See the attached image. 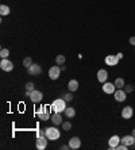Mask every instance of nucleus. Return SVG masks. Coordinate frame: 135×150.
I'll list each match as a JSON object with an SVG mask.
<instances>
[{
    "mask_svg": "<svg viewBox=\"0 0 135 150\" xmlns=\"http://www.w3.org/2000/svg\"><path fill=\"white\" fill-rule=\"evenodd\" d=\"M65 108H66V100L65 99H56L51 103V110L54 112H64Z\"/></svg>",
    "mask_w": 135,
    "mask_h": 150,
    "instance_id": "nucleus-1",
    "label": "nucleus"
},
{
    "mask_svg": "<svg viewBox=\"0 0 135 150\" xmlns=\"http://www.w3.org/2000/svg\"><path fill=\"white\" fill-rule=\"evenodd\" d=\"M46 138L50 141H56L61 137V131L57 127H46Z\"/></svg>",
    "mask_w": 135,
    "mask_h": 150,
    "instance_id": "nucleus-2",
    "label": "nucleus"
},
{
    "mask_svg": "<svg viewBox=\"0 0 135 150\" xmlns=\"http://www.w3.org/2000/svg\"><path fill=\"white\" fill-rule=\"evenodd\" d=\"M61 65H56V67H51L49 69V77L51 80H57L61 74Z\"/></svg>",
    "mask_w": 135,
    "mask_h": 150,
    "instance_id": "nucleus-3",
    "label": "nucleus"
},
{
    "mask_svg": "<svg viewBox=\"0 0 135 150\" xmlns=\"http://www.w3.org/2000/svg\"><path fill=\"white\" fill-rule=\"evenodd\" d=\"M29 98L32 103H39V101H42V99H43V93L41 91H38V89H34V91L30 92Z\"/></svg>",
    "mask_w": 135,
    "mask_h": 150,
    "instance_id": "nucleus-4",
    "label": "nucleus"
},
{
    "mask_svg": "<svg viewBox=\"0 0 135 150\" xmlns=\"http://www.w3.org/2000/svg\"><path fill=\"white\" fill-rule=\"evenodd\" d=\"M0 68H1V70H4V72H11V70L14 69V64L11 62L8 58H1V61H0Z\"/></svg>",
    "mask_w": 135,
    "mask_h": 150,
    "instance_id": "nucleus-5",
    "label": "nucleus"
},
{
    "mask_svg": "<svg viewBox=\"0 0 135 150\" xmlns=\"http://www.w3.org/2000/svg\"><path fill=\"white\" fill-rule=\"evenodd\" d=\"M35 146L38 150H45L47 147V138L46 137H37Z\"/></svg>",
    "mask_w": 135,
    "mask_h": 150,
    "instance_id": "nucleus-6",
    "label": "nucleus"
},
{
    "mask_svg": "<svg viewBox=\"0 0 135 150\" xmlns=\"http://www.w3.org/2000/svg\"><path fill=\"white\" fill-rule=\"evenodd\" d=\"M116 89L117 88L115 87L114 83H108V81H105V83L103 84V91H104V93H107V95H114Z\"/></svg>",
    "mask_w": 135,
    "mask_h": 150,
    "instance_id": "nucleus-7",
    "label": "nucleus"
},
{
    "mask_svg": "<svg viewBox=\"0 0 135 150\" xmlns=\"http://www.w3.org/2000/svg\"><path fill=\"white\" fill-rule=\"evenodd\" d=\"M120 143V137L119 135H112L108 139V149L110 150H116V146Z\"/></svg>",
    "mask_w": 135,
    "mask_h": 150,
    "instance_id": "nucleus-8",
    "label": "nucleus"
},
{
    "mask_svg": "<svg viewBox=\"0 0 135 150\" xmlns=\"http://www.w3.org/2000/svg\"><path fill=\"white\" fill-rule=\"evenodd\" d=\"M114 98L116 101H119V103H123V101L127 99V93L124 92V89L122 88V89H116L114 93Z\"/></svg>",
    "mask_w": 135,
    "mask_h": 150,
    "instance_id": "nucleus-9",
    "label": "nucleus"
},
{
    "mask_svg": "<svg viewBox=\"0 0 135 150\" xmlns=\"http://www.w3.org/2000/svg\"><path fill=\"white\" fill-rule=\"evenodd\" d=\"M27 73L31 74V76H38V74L42 73V68L38 64H32L30 68H27Z\"/></svg>",
    "mask_w": 135,
    "mask_h": 150,
    "instance_id": "nucleus-10",
    "label": "nucleus"
},
{
    "mask_svg": "<svg viewBox=\"0 0 135 150\" xmlns=\"http://www.w3.org/2000/svg\"><path fill=\"white\" fill-rule=\"evenodd\" d=\"M104 61H105V64L108 67H115V65L119 64V58H117V56H115V54H108Z\"/></svg>",
    "mask_w": 135,
    "mask_h": 150,
    "instance_id": "nucleus-11",
    "label": "nucleus"
},
{
    "mask_svg": "<svg viewBox=\"0 0 135 150\" xmlns=\"http://www.w3.org/2000/svg\"><path fill=\"white\" fill-rule=\"evenodd\" d=\"M69 146L73 150L80 149V147H81V141H80V138H78V137H72L70 139H69Z\"/></svg>",
    "mask_w": 135,
    "mask_h": 150,
    "instance_id": "nucleus-12",
    "label": "nucleus"
},
{
    "mask_svg": "<svg viewBox=\"0 0 135 150\" xmlns=\"http://www.w3.org/2000/svg\"><path fill=\"white\" fill-rule=\"evenodd\" d=\"M132 115H134V110L130 105H127V107H124V108L122 110V118L123 119H130Z\"/></svg>",
    "mask_w": 135,
    "mask_h": 150,
    "instance_id": "nucleus-13",
    "label": "nucleus"
},
{
    "mask_svg": "<svg viewBox=\"0 0 135 150\" xmlns=\"http://www.w3.org/2000/svg\"><path fill=\"white\" fill-rule=\"evenodd\" d=\"M107 79H108V72H107L105 69H100L99 72H97V81L99 83H105Z\"/></svg>",
    "mask_w": 135,
    "mask_h": 150,
    "instance_id": "nucleus-14",
    "label": "nucleus"
},
{
    "mask_svg": "<svg viewBox=\"0 0 135 150\" xmlns=\"http://www.w3.org/2000/svg\"><path fill=\"white\" fill-rule=\"evenodd\" d=\"M120 143L127 145V146L130 147L132 143H134V135H132V134H130V135H124L123 138H120Z\"/></svg>",
    "mask_w": 135,
    "mask_h": 150,
    "instance_id": "nucleus-15",
    "label": "nucleus"
},
{
    "mask_svg": "<svg viewBox=\"0 0 135 150\" xmlns=\"http://www.w3.org/2000/svg\"><path fill=\"white\" fill-rule=\"evenodd\" d=\"M51 123L54 126L62 125V116H61L60 112H54V115H51Z\"/></svg>",
    "mask_w": 135,
    "mask_h": 150,
    "instance_id": "nucleus-16",
    "label": "nucleus"
},
{
    "mask_svg": "<svg viewBox=\"0 0 135 150\" xmlns=\"http://www.w3.org/2000/svg\"><path fill=\"white\" fill-rule=\"evenodd\" d=\"M68 89L70 92H76L78 89V81L77 80H70L68 83Z\"/></svg>",
    "mask_w": 135,
    "mask_h": 150,
    "instance_id": "nucleus-17",
    "label": "nucleus"
},
{
    "mask_svg": "<svg viewBox=\"0 0 135 150\" xmlns=\"http://www.w3.org/2000/svg\"><path fill=\"white\" fill-rule=\"evenodd\" d=\"M64 114H65V116H66V118L72 119V118H75V116H76V110L73 108V107H66V108H65V111H64Z\"/></svg>",
    "mask_w": 135,
    "mask_h": 150,
    "instance_id": "nucleus-18",
    "label": "nucleus"
},
{
    "mask_svg": "<svg viewBox=\"0 0 135 150\" xmlns=\"http://www.w3.org/2000/svg\"><path fill=\"white\" fill-rule=\"evenodd\" d=\"M11 10L8 6H6V4H1L0 6V14H1V16H6V15H10Z\"/></svg>",
    "mask_w": 135,
    "mask_h": 150,
    "instance_id": "nucleus-19",
    "label": "nucleus"
},
{
    "mask_svg": "<svg viewBox=\"0 0 135 150\" xmlns=\"http://www.w3.org/2000/svg\"><path fill=\"white\" fill-rule=\"evenodd\" d=\"M114 84H115V87H116L117 89H122V88H124V85H126V83H124L123 79H116V80L114 81Z\"/></svg>",
    "mask_w": 135,
    "mask_h": 150,
    "instance_id": "nucleus-20",
    "label": "nucleus"
},
{
    "mask_svg": "<svg viewBox=\"0 0 135 150\" xmlns=\"http://www.w3.org/2000/svg\"><path fill=\"white\" fill-rule=\"evenodd\" d=\"M32 65V59L30 58V57H26L25 59H23V67L27 69V68H30Z\"/></svg>",
    "mask_w": 135,
    "mask_h": 150,
    "instance_id": "nucleus-21",
    "label": "nucleus"
},
{
    "mask_svg": "<svg viewBox=\"0 0 135 150\" xmlns=\"http://www.w3.org/2000/svg\"><path fill=\"white\" fill-rule=\"evenodd\" d=\"M65 56H62V54H60V56L56 57V62H57V65H64L65 64Z\"/></svg>",
    "mask_w": 135,
    "mask_h": 150,
    "instance_id": "nucleus-22",
    "label": "nucleus"
},
{
    "mask_svg": "<svg viewBox=\"0 0 135 150\" xmlns=\"http://www.w3.org/2000/svg\"><path fill=\"white\" fill-rule=\"evenodd\" d=\"M39 119H42V120H49V119H51V115H50V112L46 111L43 112V114H41V115H38Z\"/></svg>",
    "mask_w": 135,
    "mask_h": 150,
    "instance_id": "nucleus-23",
    "label": "nucleus"
},
{
    "mask_svg": "<svg viewBox=\"0 0 135 150\" xmlns=\"http://www.w3.org/2000/svg\"><path fill=\"white\" fill-rule=\"evenodd\" d=\"M8 56H10V50L8 49H1L0 50V57H1V58H8Z\"/></svg>",
    "mask_w": 135,
    "mask_h": 150,
    "instance_id": "nucleus-24",
    "label": "nucleus"
},
{
    "mask_svg": "<svg viewBox=\"0 0 135 150\" xmlns=\"http://www.w3.org/2000/svg\"><path fill=\"white\" fill-rule=\"evenodd\" d=\"M62 129H64L65 131H69V130L72 129V123L69 122V120H66V122H62Z\"/></svg>",
    "mask_w": 135,
    "mask_h": 150,
    "instance_id": "nucleus-25",
    "label": "nucleus"
},
{
    "mask_svg": "<svg viewBox=\"0 0 135 150\" xmlns=\"http://www.w3.org/2000/svg\"><path fill=\"white\" fill-rule=\"evenodd\" d=\"M123 89H124L126 93H131V92L134 91V85H132V84H127V85H124Z\"/></svg>",
    "mask_w": 135,
    "mask_h": 150,
    "instance_id": "nucleus-26",
    "label": "nucleus"
},
{
    "mask_svg": "<svg viewBox=\"0 0 135 150\" xmlns=\"http://www.w3.org/2000/svg\"><path fill=\"white\" fill-rule=\"evenodd\" d=\"M46 111H49V110H47V107H45V105H41V107L37 110V115H41V114H43V112H46Z\"/></svg>",
    "mask_w": 135,
    "mask_h": 150,
    "instance_id": "nucleus-27",
    "label": "nucleus"
},
{
    "mask_svg": "<svg viewBox=\"0 0 135 150\" xmlns=\"http://www.w3.org/2000/svg\"><path fill=\"white\" fill-rule=\"evenodd\" d=\"M64 99H65L66 101H72V100H73V95H72V92L69 91L68 93H65V95H64Z\"/></svg>",
    "mask_w": 135,
    "mask_h": 150,
    "instance_id": "nucleus-28",
    "label": "nucleus"
},
{
    "mask_svg": "<svg viewBox=\"0 0 135 150\" xmlns=\"http://www.w3.org/2000/svg\"><path fill=\"white\" fill-rule=\"evenodd\" d=\"M26 89H27V91H34V83H31V81H30V83H26Z\"/></svg>",
    "mask_w": 135,
    "mask_h": 150,
    "instance_id": "nucleus-29",
    "label": "nucleus"
},
{
    "mask_svg": "<svg viewBox=\"0 0 135 150\" xmlns=\"http://www.w3.org/2000/svg\"><path fill=\"white\" fill-rule=\"evenodd\" d=\"M37 137H46V130H38Z\"/></svg>",
    "mask_w": 135,
    "mask_h": 150,
    "instance_id": "nucleus-30",
    "label": "nucleus"
},
{
    "mask_svg": "<svg viewBox=\"0 0 135 150\" xmlns=\"http://www.w3.org/2000/svg\"><path fill=\"white\" fill-rule=\"evenodd\" d=\"M128 42H130V45H132L135 47V37H131V38L128 39Z\"/></svg>",
    "mask_w": 135,
    "mask_h": 150,
    "instance_id": "nucleus-31",
    "label": "nucleus"
},
{
    "mask_svg": "<svg viewBox=\"0 0 135 150\" xmlns=\"http://www.w3.org/2000/svg\"><path fill=\"white\" fill-rule=\"evenodd\" d=\"M61 149H62V150H68V149H70V146H69V145H62V146H61Z\"/></svg>",
    "mask_w": 135,
    "mask_h": 150,
    "instance_id": "nucleus-32",
    "label": "nucleus"
},
{
    "mask_svg": "<svg viewBox=\"0 0 135 150\" xmlns=\"http://www.w3.org/2000/svg\"><path fill=\"white\" fill-rule=\"evenodd\" d=\"M116 56H117V58H119V59H122V58H123V53H117Z\"/></svg>",
    "mask_w": 135,
    "mask_h": 150,
    "instance_id": "nucleus-33",
    "label": "nucleus"
},
{
    "mask_svg": "<svg viewBox=\"0 0 135 150\" xmlns=\"http://www.w3.org/2000/svg\"><path fill=\"white\" fill-rule=\"evenodd\" d=\"M130 149H135V137H134V143H132L131 146H130Z\"/></svg>",
    "mask_w": 135,
    "mask_h": 150,
    "instance_id": "nucleus-34",
    "label": "nucleus"
},
{
    "mask_svg": "<svg viewBox=\"0 0 135 150\" xmlns=\"http://www.w3.org/2000/svg\"><path fill=\"white\" fill-rule=\"evenodd\" d=\"M131 134H132V135H134V137H135V129H134V130H132V133H131Z\"/></svg>",
    "mask_w": 135,
    "mask_h": 150,
    "instance_id": "nucleus-35",
    "label": "nucleus"
}]
</instances>
